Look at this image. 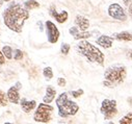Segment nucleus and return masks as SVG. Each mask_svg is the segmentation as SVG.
<instances>
[{
    "label": "nucleus",
    "instance_id": "obj_1",
    "mask_svg": "<svg viewBox=\"0 0 132 124\" xmlns=\"http://www.w3.org/2000/svg\"><path fill=\"white\" fill-rule=\"evenodd\" d=\"M4 24L13 32L21 33L25 21L29 18V12L19 3H12L2 14Z\"/></svg>",
    "mask_w": 132,
    "mask_h": 124
},
{
    "label": "nucleus",
    "instance_id": "obj_2",
    "mask_svg": "<svg viewBox=\"0 0 132 124\" xmlns=\"http://www.w3.org/2000/svg\"><path fill=\"white\" fill-rule=\"evenodd\" d=\"M76 50L80 55L84 56L89 63H97L100 66H104V53L88 41L80 40V42L76 45Z\"/></svg>",
    "mask_w": 132,
    "mask_h": 124
},
{
    "label": "nucleus",
    "instance_id": "obj_3",
    "mask_svg": "<svg viewBox=\"0 0 132 124\" xmlns=\"http://www.w3.org/2000/svg\"><path fill=\"white\" fill-rule=\"evenodd\" d=\"M127 77V69L123 65H113L108 67L104 72L103 84L107 88H114L123 83Z\"/></svg>",
    "mask_w": 132,
    "mask_h": 124
},
{
    "label": "nucleus",
    "instance_id": "obj_4",
    "mask_svg": "<svg viewBox=\"0 0 132 124\" xmlns=\"http://www.w3.org/2000/svg\"><path fill=\"white\" fill-rule=\"evenodd\" d=\"M58 115L61 118H68L74 116L79 111V105L68 98V93H61L56 99Z\"/></svg>",
    "mask_w": 132,
    "mask_h": 124
},
{
    "label": "nucleus",
    "instance_id": "obj_5",
    "mask_svg": "<svg viewBox=\"0 0 132 124\" xmlns=\"http://www.w3.org/2000/svg\"><path fill=\"white\" fill-rule=\"evenodd\" d=\"M53 112V106L49 105V103H40L35 115L34 120L41 123H48L51 120V114Z\"/></svg>",
    "mask_w": 132,
    "mask_h": 124
},
{
    "label": "nucleus",
    "instance_id": "obj_6",
    "mask_svg": "<svg viewBox=\"0 0 132 124\" xmlns=\"http://www.w3.org/2000/svg\"><path fill=\"white\" fill-rule=\"evenodd\" d=\"M101 114L104 116L105 120H110L118 114L117 101L113 99H104L101 103Z\"/></svg>",
    "mask_w": 132,
    "mask_h": 124
},
{
    "label": "nucleus",
    "instance_id": "obj_7",
    "mask_svg": "<svg viewBox=\"0 0 132 124\" xmlns=\"http://www.w3.org/2000/svg\"><path fill=\"white\" fill-rule=\"evenodd\" d=\"M108 15L112 19L120 22H125L127 20V14L120 3H111L108 6Z\"/></svg>",
    "mask_w": 132,
    "mask_h": 124
},
{
    "label": "nucleus",
    "instance_id": "obj_8",
    "mask_svg": "<svg viewBox=\"0 0 132 124\" xmlns=\"http://www.w3.org/2000/svg\"><path fill=\"white\" fill-rule=\"evenodd\" d=\"M45 27H46V34H47L48 42L51 44H55L58 41L59 36H60L58 28L56 27V25L53 22H51L49 20L45 22Z\"/></svg>",
    "mask_w": 132,
    "mask_h": 124
},
{
    "label": "nucleus",
    "instance_id": "obj_9",
    "mask_svg": "<svg viewBox=\"0 0 132 124\" xmlns=\"http://www.w3.org/2000/svg\"><path fill=\"white\" fill-rule=\"evenodd\" d=\"M49 14H50L51 17H53V18L56 20V22H58V23H60V24L64 23L65 21L68 20V18H69V14H68L67 11H62V12H60V13H57L54 5H51V6H50V9H49Z\"/></svg>",
    "mask_w": 132,
    "mask_h": 124
},
{
    "label": "nucleus",
    "instance_id": "obj_10",
    "mask_svg": "<svg viewBox=\"0 0 132 124\" xmlns=\"http://www.w3.org/2000/svg\"><path fill=\"white\" fill-rule=\"evenodd\" d=\"M69 33L73 36V38L75 40H85V39L90 38L93 35L92 33H88V32H81V30L76 26L71 27L69 29Z\"/></svg>",
    "mask_w": 132,
    "mask_h": 124
},
{
    "label": "nucleus",
    "instance_id": "obj_11",
    "mask_svg": "<svg viewBox=\"0 0 132 124\" xmlns=\"http://www.w3.org/2000/svg\"><path fill=\"white\" fill-rule=\"evenodd\" d=\"M113 37H109V36H105V35H102L100 36L97 40H96V43L99 45V46H101L105 49H108L112 46L113 44Z\"/></svg>",
    "mask_w": 132,
    "mask_h": 124
},
{
    "label": "nucleus",
    "instance_id": "obj_12",
    "mask_svg": "<svg viewBox=\"0 0 132 124\" xmlns=\"http://www.w3.org/2000/svg\"><path fill=\"white\" fill-rule=\"evenodd\" d=\"M75 25L81 30V32H86L89 27V21L84 16L77 15L75 18Z\"/></svg>",
    "mask_w": 132,
    "mask_h": 124
},
{
    "label": "nucleus",
    "instance_id": "obj_13",
    "mask_svg": "<svg viewBox=\"0 0 132 124\" xmlns=\"http://www.w3.org/2000/svg\"><path fill=\"white\" fill-rule=\"evenodd\" d=\"M7 98H9V101L14 103V104H18L19 103V100H20V96H19V88H17L16 86L12 87L9 89L7 93Z\"/></svg>",
    "mask_w": 132,
    "mask_h": 124
},
{
    "label": "nucleus",
    "instance_id": "obj_14",
    "mask_svg": "<svg viewBox=\"0 0 132 124\" xmlns=\"http://www.w3.org/2000/svg\"><path fill=\"white\" fill-rule=\"evenodd\" d=\"M55 95H56V90L52 86H48L46 89V95L43 98V102H45V103L52 102L55 98Z\"/></svg>",
    "mask_w": 132,
    "mask_h": 124
},
{
    "label": "nucleus",
    "instance_id": "obj_15",
    "mask_svg": "<svg viewBox=\"0 0 132 124\" xmlns=\"http://www.w3.org/2000/svg\"><path fill=\"white\" fill-rule=\"evenodd\" d=\"M113 39L121 42H132V33L130 32H121L113 35Z\"/></svg>",
    "mask_w": 132,
    "mask_h": 124
},
{
    "label": "nucleus",
    "instance_id": "obj_16",
    "mask_svg": "<svg viewBox=\"0 0 132 124\" xmlns=\"http://www.w3.org/2000/svg\"><path fill=\"white\" fill-rule=\"evenodd\" d=\"M21 107L25 113H29L30 111H32L36 106H37V101L36 100H31V101H27L26 99H22L21 100Z\"/></svg>",
    "mask_w": 132,
    "mask_h": 124
},
{
    "label": "nucleus",
    "instance_id": "obj_17",
    "mask_svg": "<svg viewBox=\"0 0 132 124\" xmlns=\"http://www.w3.org/2000/svg\"><path fill=\"white\" fill-rule=\"evenodd\" d=\"M24 7L28 11L35 10V9H39L40 7V3L36 0H27V1L24 2Z\"/></svg>",
    "mask_w": 132,
    "mask_h": 124
},
{
    "label": "nucleus",
    "instance_id": "obj_18",
    "mask_svg": "<svg viewBox=\"0 0 132 124\" xmlns=\"http://www.w3.org/2000/svg\"><path fill=\"white\" fill-rule=\"evenodd\" d=\"M119 124H132V112L126 114L122 119H120Z\"/></svg>",
    "mask_w": 132,
    "mask_h": 124
},
{
    "label": "nucleus",
    "instance_id": "obj_19",
    "mask_svg": "<svg viewBox=\"0 0 132 124\" xmlns=\"http://www.w3.org/2000/svg\"><path fill=\"white\" fill-rule=\"evenodd\" d=\"M2 52H3L4 56L7 59H12V57H13V50H12V48L10 46H4L2 48Z\"/></svg>",
    "mask_w": 132,
    "mask_h": 124
},
{
    "label": "nucleus",
    "instance_id": "obj_20",
    "mask_svg": "<svg viewBox=\"0 0 132 124\" xmlns=\"http://www.w3.org/2000/svg\"><path fill=\"white\" fill-rule=\"evenodd\" d=\"M7 102H9L7 95H5L2 91H0V106H5V105H7Z\"/></svg>",
    "mask_w": 132,
    "mask_h": 124
},
{
    "label": "nucleus",
    "instance_id": "obj_21",
    "mask_svg": "<svg viewBox=\"0 0 132 124\" xmlns=\"http://www.w3.org/2000/svg\"><path fill=\"white\" fill-rule=\"evenodd\" d=\"M43 75H44L47 79H52V77H53L52 68H51V67H46V68L43 70Z\"/></svg>",
    "mask_w": 132,
    "mask_h": 124
},
{
    "label": "nucleus",
    "instance_id": "obj_22",
    "mask_svg": "<svg viewBox=\"0 0 132 124\" xmlns=\"http://www.w3.org/2000/svg\"><path fill=\"white\" fill-rule=\"evenodd\" d=\"M123 3L125 4V6L128 10V14L130 16V18L132 19V0H123Z\"/></svg>",
    "mask_w": 132,
    "mask_h": 124
},
{
    "label": "nucleus",
    "instance_id": "obj_23",
    "mask_svg": "<svg viewBox=\"0 0 132 124\" xmlns=\"http://www.w3.org/2000/svg\"><path fill=\"white\" fill-rule=\"evenodd\" d=\"M70 45L67 44V43H62L61 46H60V52L63 54V55H67L69 52H70Z\"/></svg>",
    "mask_w": 132,
    "mask_h": 124
},
{
    "label": "nucleus",
    "instance_id": "obj_24",
    "mask_svg": "<svg viewBox=\"0 0 132 124\" xmlns=\"http://www.w3.org/2000/svg\"><path fill=\"white\" fill-rule=\"evenodd\" d=\"M83 90L82 89H79V90H77V91H71L70 92V94H71V96L72 97H74V98H78V97H80L81 95H83Z\"/></svg>",
    "mask_w": 132,
    "mask_h": 124
},
{
    "label": "nucleus",
    "instance_id": "obj_25",
    "mask_svg": "<svg viewBox=\"0 0 132 124\" xmlns=\"http://www.w3.org/2000/svg\"><path fill=\"white\" fill-rule=\"evenodd\" d=\"M14 58H15L16 60H20V59H22V58H23V53H22V51H21L20 49L15 50V55H14Z\"/></svg>",
    "mask_w": 132,
    "mask_h": 124
},
{
    "label": "nucleus",
    "instance_id": "obj_26",
    "mask_svg": "<svg viewBox=\"0 0 132 124\" xmlns=\"http://www.w3.org/2000/svg\"><path fill=\"white\" fill-rule=\"evenodd\" d=\"M57 84L59 87H64L65 84H67V80H65L63 77H58L57 78Z\"/></svg>",
    "mask_w": 132,
    "mask_h": 124
},
{
    "label": "nucleus",
    "instance_id": "obj_27",
    "mask_svg": "<svg viewBox=\"0 0 132 124\" xmlns=\"http://www.w3.org/2000/svg\"><path fill=\"white\" fill-rule=\"evenodd\" d=\"M4 63H5V57H4V54H3V52L0 51V67H1Z\"/></svg>",
    "mask_w": 132,
    "mask_h": 124
},
{
    "label": "nucleus",
    "instance_id": "obj_28",
    "mask_svg": "<svg viewBox=\"0 0 132 124\" xmlns=\"http://www.w3.org/2000/svg\"><path fill=\"white\" fill-rule=\"evenodd\" d=\"M129 56L130 58H132V51H129Z\"/></svg>",
    "mask_w": 132,
    "mask_h": 124
},
{
    "label": "nucleus",
    "instance_id": "obj_29",
    "mask_svg": "<svg viewBox=\"0 0 132 124\" xmlns=\"http://www.w3.org/2000/svg\"><path fill=\"white\" fill-rule=\"evenodd\" d=\"M2 3H3V0H0V6L2 5Z\"/></svg>",
    "mask_w": 132,
    "mask_h": 124
},
{
    "label": "nucleus",
    "instance_id": "obj_30",
    "mask_svg": "<svg viewBox=\"0 0 132 124\" xmlns=\"http://www.w3.org/2000/svg\"><path fill=\"white\" fill-rule=\"evenodd\" d=\"M3 1H5V2H9V1H11V0H3Z\"/></svg>",
    "mask_w": 132,
    "mask_h": 124
},
{
    "label": "nucleus",
    "instance_id": "obj_31",
    "mask_svg": "<svg viewBox=\"0 0 132 124\" xmlns=\"http://www.w3.org/2000/svg\"><path fill=\"white\" fill-rule=\"evenodd\" d=\"M109 124H114V123H112V122H109Z\"/></svg>",
    "mask_w": 132,
    "mask_h": 124
},
{
    "label": "nucleus",
    "instance_id": "obj_32",
    "mask_svg": "<svg viewBox=\"0 0 132 124\" xmlns=\"http://www.w3.org/2000/svg\"><path fill=\"white\" fill-rule=\"evenodd\" d=\"M5 124H12V123H9V122H6V123H5Z\"/></svg>",
    "mask_w": 132,
    "mask_h": 124
}]
</instances>
